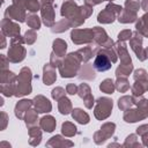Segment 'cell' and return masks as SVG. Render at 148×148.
I'll return each mask as SVG.
<instances>
[{
	"mask_svg": "<svg viewBox=\"0 0 148 148\" xmlns=\"http://www.w3.org/2000/svg\"><path fill=\"white\" fill-rule=\"evenodd\" d=\"M54 125H56V123H54V120H53L52 117H47V118L45 117V118L42 119V126H43V127L45 128V131H47V132H52Z\"/></svg>",
	"mask_w": 148,
	"mask_h": 148,
	"instance_id": "2",
	"label": "cell"
},
{
	"mask_svg": "<svg viewBox=\"0 0 148 148\" xmlns=\"http://www.w3.org/2000/svg\"><path fill=\"white\" fill-rule=\"evenodd\" d=\"M67 91H68V94L74 95L76 92V87L74 84H69V86H67Z\"/></svg>",
	"mask_w": 148,
	"mask_h": 148,
	"instance_id": "5",
	"label": "cell"
},
{
	"mask_svg": "<svg viewBox=\"0 0 148 148\" xmlns=\"http://www.w3.org/2000/svg\"><path fill=\"white\" fill-rule=\"evenodd\" d=\"M27 5H28L29 10H31V12H36V10H38V2H37L36 0H28Z\"/></svg>",
	"mask_w": 148,
	"mask_h": 148,
	"instance_id": "4",
	"label": "cell"
},
{
	"mask_svg": "<svg viewBox=\"0 0 148 148\" xmlns=\"http://www.w3.org/2000/svg\"><path fill=\"white\" fill-rule=\"evenodd\" d=\"M101 89L103 91H105L106 94H111L113 91V84L111 80H105L102 84H101Z\"/></svg>",
	"mask_w": 148,
	"mask_h": 148,
	"instance_id": "3",
	"label": "cell"
},
{
	"mask_svg": "<svg viewBox=\"0 0 148 148\" xmlns=\"http://www.w3.org/2000/svg\"><path fill=\"white\" fill-rule=\"evenodd\" d=\"M94 67L99 71V72H104V71H108L111 68V61L108 59V57L105 54H98L95 59V62H94Z\"/></svg>",
	"mask_w": 148,
	"mask_h": 148,
	"instance_id": "1",
	"label": "cell"
}]
</instances>
